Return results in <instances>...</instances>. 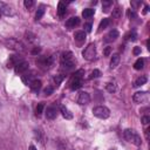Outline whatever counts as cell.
<instances>
[{"label":"cell","mask_w":150,"mask_h":150,"mask_svg":"<svg viewBox=\"0 0 150 150\" xmlns=\"http://www.w3.org/2000/svg\"><path fill=\"white\" fill-rule=\"evenodd\" d=\"M61 65H62V68L65 69H72L75 66V61H74L72 52L67 51L61 54Z\"/></svg>","instance_id":"1"},{"label":"cell","mask_w":150,"mask_h":150,"mask_svg":"<svg viewBox=\"0 0 150 150\" xmlns=\"http://www.w3.org/2000/svg\"><path fill=\"white\" fill-rule=\"evenodd\" d=\"M123 135H124V138L128 142H131L135 145H141V143H142L141 137H139L134 130H131V129H126Z\"/></svg>","instance_id":"2"},{"label":"cell","mask_w":150,"mask_h":150,"mask_svg":"<svg viewBox=\"0 0 150 150\" xmlns=\"http://www.w3.org/2000/svg\"><path fill=\"white\" fill-rule=\"evenodd\" d=\"M93 114H94V116H96V117H98V118H108L109 117V115H110V110L107 108V107H104V106H97V107H95L94 109H93Z\"/></svg>","instance_id":"3"},{"label":"cell","mask_w":150,"mask_h":150,"mask_svg":"<svg viewBox=\"0 0 150 150\" xmlns=\"http://www.w3.org/2000/svg\"><path fill=\"white\" fill-rule=\"evenodd\" d=\"M82 55H83V57L86 60H88V61H92V60H94L95 56H96V46L94 44H89L86 47L85 51L82 52Z\"/></svg>","instance_id":"4"},{"label":"cell","mask_w":150,"mask_h":150,"mask_svg":"<svg viewBox=\"0 0 150 150\" xmlns=\"http://www.w3.org/2000/svg\"><path fill=\"white\" fill-rule=\"evenodd\" d=\"M148 98H149V95L147 92H137L133 96L134 102H136V103H144L148 101Z\"/></svg>","instance_id":"5"},{"label":"cell","mask_w":150,"mask_h":150,"mask_svg":"<svg viewBox=\"0 0 150 150\" xmlns=\"http://www.w3.org/2000/svg\"><path fill=\"white\" fill-rule=\"evenodd\" d=\"M89 102H91V96H89V94L86 93V92L80 93L79 98H77V103L81 104V106H86V104H88Z\"/></svg>","instance_id":"6"},{"label":"cell","mask_w":150,"mask_h":150,"mask_svg":"<svg viewBox=\"0 0 150 150\" xmlns=\"http://www.w3.org/2000/svg\"><path fill=\"white\" fill-rule=\"evenodd\" d=\"M52 61H53L52 57H49V56H41L38 60V63H39V66H41V67L48 68L49 66L52 65Z\"/></svg>","instance_id":"7"},{"label":"cell","mask_w":150,"mask_h":150,"mask_svg":"<svg viewBox=\"0 0 150 150\" xmlns=\"http://www.w3.org/2000/svg\"><path fill=\"white\" fill-rule=\"evenodd\" d=\"M24 60H22V57L20 56V55H12L11 56V59H9V61H8V68L9 67H15L18 63H20V62H22Z\"/></svg>","instance_id":"8"},{"label":"cell","mask_w":150,"mask_h":150,"mask_svg":"<svg viewBox=\"0 0 150 150\" xmlns=\"http://www.w3.org/2000/svg\"><path fill=\"white\" fill-rule=\"evenodd\" d=\"M28 62H26V61H22V62H20V63H18L14 68H15V73H18V74H22V73H25L27 69H28Z\"/></svg>","instance_id":"9"},{"label":"cell","mask_w":150,"mask_h":150,"mask_svg":"<svg viewBox=\"0 0 150 150\" xmlns=\"http://www.w3.org/2000/svg\"><path fill=\"white\" fill-rule=\"evenodd\" d=\"M118 32L116 31V29H113V31H110L107 35H106V39H104V41L106 42H112V41H115V40L118 38Z\"/></svg>","instance_id":"10"},{"label":"cell","mask_w":150,"mask_h":150,"mask_svg":"<svg viewBox=\"0 0 150 150\" xmlns=\"http://www.w3.org/2000/svg\"><path fill=\"white\" fill-rule=\"evenodd\" d=\"M79 24H80V19L77 17H73L66 21V27L67 28H75Z\"/></svg>","instance_id":"11"},{"label":"cell","mask_w":150,"mask_h":150,"mask_svg":"<svg viewBox=\"0 0 150 150\" xmlns=\"http://www.w3.org/2000/svg\"><path fill=\"white\" fill-rule=\"evenodd\" d=\"M46 117L48 120H54L56 117V108L54 107H48L46 110Z\"/></svg>","instance_id":"12"},{"label":"cell","mask_w":150,"mask_h":150,"mask_svg":"<svg viewBox=\"0 0 150 150\" xmlns=\"http://www.w3.org/2000/svg\"><path fill=\"white\" fill-rule=\"evenodd\" d=\"M69 85H71V88L73 89V91H76V89H79L80 87L82 86V80H79V79H71V82H69Z\"/></svg>","instance_id":"13"},{"label":"cell","mask_w":150,"mask_h":150,"mask_svg":"<svg viewBox=\"0 0 150 150\" xmlns=\"http://www.w3.org/2000/svg\"><path fill=\"white\" fill-rule=\"evenodd\" d=\"M41 81L40 80H33V81L31 82V85H29V87H31V89L33 92H35V93H38L40 89H41Z\"/></svg>","instance_id":"14"},{"label":"cell","mask_w":150,"mask_h":150,"mask_svg":"<svg viewBox=\"0 0 150 150\" xmlns=\"http://www.w3.org/2000/svg\"><path fill=\"white\" fill-rule=\"evenodd\" d=\"M60 110H61L62 116H63L66 120H72V118H73V114H72L71 112H69L65 106H61V107H60Z\"/></svg>","instance_id":"15"},{"label":"cell","mask_w":150,"mask_h":150,"mask_svg":"<svg viewBox=\"0 0 150 150\" xmlns=\"http://www.w3.org/2000/svg\"><path fill=\"white\" fill-rule=\"evenodd\" d=\"M74 38H75V40H76L77 42H82V41H85V40H86V32L79 31V32L75 33Z\"/></svg>","instance_id":"16"},{"label":"cell","mask_w":150,"mask_h":150,"mask_svg":"<svg viewBox=\"0 0 150 150\" xmlns=\"http://www.w3.org/2000/svg\"><path fill=\"white\" fill-rule=\"evenodd\" d=\"M147 81H148L147 76H139V77H137V79H136V81L134 82V86H135V87H141V86L145 85V83H147Z\"/></svg>","instance_id":"17"},{"label":"cell","mask_w":150,"mask_h":150,"mask_svg":"<svg viewBox=\"0 0 150 150\" xmlns=\"http://www.w3.org/2000/svg\"><path fill=\"white\" fill-rule=\"evenodd\" d=\"M57 14L59 17H63L66 14V5L62 1H60L57 4Z\"/></svg>","instance_id":"18"},{"label":"cell","mask_w":150,"mask_h":150,"mask_svg":"<svg viewBox=\"0 0 150 150\" xmlns=\"http://www.w3.org/2000/svg\"><path fill=\"white\" fill-rule=\"evenodd\" d=\"M109 24H110V20H109L108 18H104L98 25V31H103V29H106L109 26Z\"/></svg>","instance_id":"19"},{"label":"cell","mask_w":150,"mask_h":150,"mask_svg":"<svg viewBox=\"0 0 150 150\" xmlns=\"http://www.w3.org/2000/svg\"><path fill=\"white\" fill-rule=\"evenodd\" d=\"M118 62H120V55H118V54H114V55L112 56V60H110V68L117 67Z\"/></svg>","instance_id":"20"},{"label":"cell","mask_w":150,"mask_h":150,"mask_svg":"<svg viewBox=\"0 0 150 150\" xmlns=\"http://www.w3.org/2000/svg\"><path fill=\"white\" fill-rule=\"evenodd\" d=\"M94 13H95V9H92V8H86V9H83V12H82V17H83L85 19H88V18L93 17V15H94Z\"/></svg>","instance_id":"21"},{"label":"cell","mask_w":150,"mask_h":150,"mask_svg":"<svg viewBox=\"0 0 150 150\" xmlns=\"http://www.w3.org/2000/svg\"><path fill=\"white\" fill-rule=\"evenodd\" d=\"M144 66V60L142 57H139L136 60V62L134 63V68L136 69V71H139V69H142Z\"/></svg>","instance_id":"22"},{"label":"cell","mask_w":150,"mask_h":150,"mask_svg":"<svg viewBox=\"0 0 150 150\" xmlns=\"http://www.w3.org/2000/svg\"><path fill=\"white\" fill-rule=\"evenodd\" d=\"M33 75L32 74H26V75H24L22 76V82L25 83V85H27V86H29L31 85V82L33 81Z\"/></svg>","instance_id":"23"},{"label":"cell","mask_w":150,"mask_h":150,"mask_svg":"<svg viewBox=\"0 0 150 150\" xmlns=\"http://www.w3.org/2000/svg\"><path fill=\"white\" fill-rule=\"evenodd\" d=\"M44 13H45V7L41 6V7L38 9V12H36V14H35V20H40V19H41L42 15H44Z\"/></svg>","instance_id":"24"},{"label":"cell","mask_w":150,"mask_h":150,"mask_svg":"<svg viewBox=\"0 0 150 150\" xmlns=\"http://www.w3.org/2000/svg\"><path fill=\"white\" fill-rule=\"evenodd\" d=\"M106 88L109 93H114L116 91V85H115V82H109V83H107Z\"/></svg>","instance_id":"25"},{"label":"cell","mask_w":150,"mask_h":150,"mask_svg":"<svg viewBox=\"0 0 150 150\" xmlns=\"http://www.w3.org/2000/svg\"><path fill=\"white\" fill-rule=\"evenodd\" d=\"M44 108H45V104H44V103H39V104L36 106V109H35V114H36V116H40V115L42 114Z\"/></svg>","instance_id":"26"},{"label":"cell","mask_w":150,"mask_h":150,"mask_svg":"<svg viewBox=\"0 0 150 150\" xmlns=\"http://www.w3.org/2000/svg\"><path fill=\"white\" fill-rule=\"evenodd\" d=\"M112 5H113V1H109V0H107V1H103V3H102L103 11H104V12H108V11H109V7H110Z\"/></svg>","instance_id":"27"},{"label":"cell","mask_w":150,"mask_h":150,"mask_svg":"<svg viewBox=\"0 0 150 150\" xmlns=\"http://www.w3.org/2000/svg\"><path fill=\"white\" fill-rule=\"evenodd\" d=\"M113 17L115 18V19H120L122 17V12H121V9L120 8H115L114 11H113Z\"/></svg>","instance_id":"28"},{"label":"cell","mask_w":150,"mask_h":150,"mask_svg":"<svg viewBox=\"0 0 150 150\" xmlns=\"http://www.w3.org/2000/svg\"><path fill=\"white\" fill-rule=\"evenodd\" d=\"M53 92H54V88H53L52 86L46 87V88H45V91H44V93H45L46 95H52V94H53Z\"/></svg>","instance_id":"29"},{"label":"cell","mask_w":150,"mask_h":150,"mask_svg":"<svg viewBox=\"0 0 150 150\" xmlns=\"http://www.w3.org/2000/svg\"><path fill=\"white\" fill-rule=\"evenodd\" d=\"M24 5H25V7L26 8H32L33 7V5H34V1H33V0H25V1H24Z\"/></svg>","instance_id":"30"},{"label":"cell","mask_w":150,"mask_h":150,"mask_svg":"<svg viewBox=\"0 0 150 150\" xmlns=\"http://www.w3.org/2000/svg\"><path fill=\"white\" fill-rule=\"evenodd\" d=\"M100 75H101V72L98 71V69H94V71L92 72V75H91V79L93 77H98Z\"/></svg>","instance_id":"31"},{"label":"cell","mask_w":150,"mask_h":150,"mask_svg":"<svg viewBox=\"0 0 150 150\" xmlns=\"http://www.w3.org/2000/svg\"><path fill=\"white\" fill-rule=\"evenodd\" d=\"M62 80H63V76H62V75H57V76L54 77V81H55L56 85H60V83H61Z\"/></svg>","instance_id":"32"},{"label":"cell","mask_w":150,"mask_h":150,"mask_svg":"<svg viewBox=\"0 0 150 150\" xmlns=\"http://www.w3.org/2000/svg\"><path fill=\"white\" fill-rule=\"evenodd\" d=\"M126 39H127V40L131 39L133 41H134V40H136V34H135V32H133V33H130V34H128V35L126 36Z\"/></svg>","instance_id":"33"},{"label":"cell","mask_w":150,"mask_h":150,"mask_svg":"<svg viewBox=\"0 0 150 150\" xmlns=\"http://www.w3.org/2000/svg\"><path fill=\"white\" fill-rule=\"evenodd\" d=\"M149 122H150V117L149 116H143L142 117V123L143 124H148Z\"/></svg>","instance_id":"34"},{"label":"cell","mask_w":150,"mask_h":150,"mask_svg":"<svg viewBox=\"0 0 150 150\" xmlns=\"http://www.w3.org/2000/svg\"><path fill=\"white\" fill-rule=\"evenodd\" d=\"M40 52H41V48H40V47H34V48H33V51H32V54L36 55V54H39Z\"/></svg>","instance_id":"35"},{"label":"cell","mask_w":150,"mask_h":150,"mask_svg":"<svg viewBox=\"0 0 150 150\" xmlns=\"http://www.w3.org/2000/svg\"><path fill=\"white\" fill-rule=\"evenodd\" d=\"M128 17L131 19V18H135V17H136V14H135V12H134V11H131V9H128Z\"/></svg>","instance_id":"36"},{"label":"cell","mask_w":150,"mask_h":150,"mask_svg":"<svg viewBox=\"0 0 150 150\" xmlns=\"http://www.w3.org/2000/svg\"><path fill=\"white\" fill-rule=\"evenodd\" d=\"M85 29H86V32H91L92 31V24H86L85 25Z\"/></svg>","instance_id":"37"},{"label":"cell","mask_w":150,"mask_h":150,"mask_svg":"<svg viewBox=\"0 0 150 150\" xmlns=\"http://www.w3.org/2000/svg\"><path fill=\"white\" fill-rule=\"evenodd\" d=\"M139 53H141V48H139V47H135L134 48V54L135 55H138Z\"/></svg>","instance_id":"38"},{"label":"cell","mask_w":150,"mask_h":150,"mask_svg":"<svg viewBox=\"0 0 150 150\" xmlns=\"http://www.w3.org/2000/svg\"><path fill=\"white\" fill-rule=\"evenodd\" d=\"M110 51H112V48H110V47H107V48L104 49V55L108 56L109 54H110Z\"/></svg>","instance_id":"39"},{"label":"cell","mask_w":150,"mask_h":150,"mask_svg":"<svg viewBox=\"0 0 150 150\" xmlns=\"http://www.w3.org/2000/svg\"><path fill=\"white\" fill-rule=\"evenodd\" d=\"M29 150H38L33 144H31V145H29Z\"/></svg>","instance_id":"40"},{"label":"cell","mask_w":150,"mask_h":150,"mask_svg":"<svg viewBox=\"0 0 150 150\" xmlns=\"http://www.w3.org/2000/svg\"><path fill=\"white\" fill-rule=\"evenodd\" d=\"M148 9H149V7H148V6H145V7H144V11H143V13H147V12H148Z\"/></svg>","instance_id":"41"},{"label":"cell","mask_w":150,"mask_h":150,"mask_svg":"<svg viewBox=\"0 0 150 150\" xmlns=\"http://www.w3.org/2000/svg\"><path fill=\"white\" fill-rule=\"evenodd\" d=\"M109 150H116V149H109Z\"/></svg>","instance_id":"42"},{"label":"cell","mask_w":150,"mask_h":150,"mask_svg":"<svg viewBox=\"0 0 150 150\" xmlns=\"http://www.w3.org/2000/svg\"><path fill=\"white\" fill-rule=\"evenodd\" d=\"M0 15H1V12H0Z\"/></svg>","instance_id":"43"}]
</instances>
